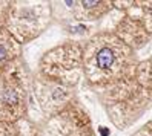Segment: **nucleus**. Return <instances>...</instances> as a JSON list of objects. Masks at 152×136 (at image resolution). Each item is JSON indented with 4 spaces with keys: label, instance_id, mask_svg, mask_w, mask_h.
<instances>
[{
    "label": "nucleus",
    "instance_id": "f257e3e1",
    "mask_svg": "<svg viewBox=\"0 0 152 136\" xmlns=\"http://www.w3.org/2000/svg\"><path fill=\"white\" fill-rule=\"evenodd\" d=\"M112 61H114V54L109 51V49H103L100 51V54H98V57H97V63H98V66L106 69V67H109L112 64Z\"/></svg>",
    "mask_w": 152,
    "mask_h": 136
},
{
    "label": "nucleus",
    "instance_id": "f03ea898",
    "mask_svg": "<svg viewBox=\"0 0 152 136\" xmlns=\"http://www.w3.org/2000/svg\"><path fill=\"white\" fill-rule=\"evenodd\" d=\"M5 54H6V51H5V48H3V46H0V60H2V58L5 57Z\"/></svg>",
    "mask_w": 152,
    "mask_h": 136
},
{
    "label": "nucleus",
    "instance_id": "7ed1b4c3",
    "mask_svg": "<svg viewBox=\"0 0 152 136\" xmlns=\"http://www.w3.org/2000/svg\"><path fill=\"white\" fill-rule=\"evenodd\" d=\"M85 5L86 6H92V5H97V3L95 2H85Z\"/></svg>",
    "mask_w": 152,
    "mask_h": 136
}]
</instances>
